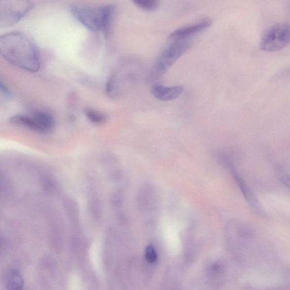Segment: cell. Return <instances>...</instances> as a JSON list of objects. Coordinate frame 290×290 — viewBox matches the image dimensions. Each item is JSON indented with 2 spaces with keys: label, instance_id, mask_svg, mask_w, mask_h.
Returning <instances> with one entry per match:
<instances>
[{
  "label": "cell",
  "instance_id": "obj_3",
  "mask_svg": "<svg viewBox=\"0 0 290 290\" xmlns=\"http://www.w3.org/2000/svg\"><path fill=\"white\" fill-rule=\"evenodd\" d=\"M33 6V2L30 1H0V29L17 24Z\"/></svg>",
  "mask_w": 290,
  "mask_h": 290
},
{
  "label": "cell",
  "instance_id": "obj_11",
  "mask_svg": "<svg viewBox=\"0 0 290 290\" xmlns=\"http://www.w3.org/2000/svg\"><path fill=\"white\" fill-rule=\"evenodd\" d=\"M150 187L146 186L141 188L138 194V205L142 210H146L150 208L152 205L153 194Z\"/></svg>",
  "mask_w": 290,
  "mask_h": 290
},
{
  "label": "cell",
  "instance_id": "obj_10",
  "mask_svg": "<svg viewBox=\"0 0 290 290\" xmlns=\"http://www.w3.org/2000/svg\"><path fill=\"white\" fill-rule=\"evenodd\" d=\"M114 13L115 8L114 6L107 5L103 6V16L101 31L103 32L105 37H108L110 36Z\"/></svg>",
  "mask_w": 290,
  "mask_h": 290
},
{
  "label": "cell",
  "instance_id": "obj_2",
  "mask_svg": "<svg viewBox=\"0 0 290 290\" xmlns=\"http://www.w3.org/2000/svg\"><path fill=\"white\" fill-rule=\"evenodd\" d=\"M10 122L36 132L48 133L54 129L55 120L50 113L37 110L28 114H17L11 117Z\"/></svg>",
  "mask_w": 290,
  "mask_h": 290
},
{
  "label": "cell",
  "instance_id": "obj_5",
  "mask_svg": "<svg viewBox=\"0 0 290 290\" xmlns=\"http://www.w3.org/2000/svg\"><path fill=\"white\" fill-rule=\"evenodd\" d=\"M290 42V26L280 23L270 28L263 35L261 41L262 51L274 52L285 48Z\"/></svg>",
  "mask_w": 290,
  "mask_h": 290
},
{
  "label": "cell",
  "instance_id": "obj_8",
  "mask_svg": "<svg viewBox=\"0 0 290 290\" xmlns=\"http://www.w3.org/2000/svg\"><path fill=\"white\" fill-rule=\"evenodd\" d=\"M184 91L182 86L166 87L161 85L154 86L151 90L153 96L161 101L174 100L182 96Z\"/></svg>",
  "mask_w": 290,
  "mask_h": 290
},
{
  "label": "cell",
  "instance_id": "obj_7",
  "mask_svg": "<svg viewBox=\"0 0 290 290\" xmlns=\"http://www.w3.org/2000/svg\"><path fill=\"white\" fill-rule=\"evenodd\" d=\"M211 25L212 21L210 19H203L194 24L184 26L176 30L169 35V38L172 41L188 40L190 37L209 28Z\"/></svg>",
  "mask_w": 290,
  "mask_h": 290
},
{
  "label": "cell",
  "instance_id": "obj_6",
  "mask_svg": "<svg viewBox=\"0 0 290 290\" xmlns=\"http://www.w3.org/2000/svg\"><path fill=\"white\" fill-rule=\"evenodd\" d=\"M70 10L74 18L86 28L95 32L101 30L103 6L74 5L71 6Z\"/></svg>",
  "mask_w": 290,
  "mask_h": 290
},
{
  "label": "cell",
  "instance_id": "obj_15",
  "mask_svg": "<svg viewBox=\"0 0 290 290\" xmlns=\"http://www.w3.org/2000/svg\"><path fill=\"white\" fill-rule=\"evenodd\" d=\"M145 258L149 263H153L157 260V254L155 248L152 246H148L146 248Z\"/></svg>",
  "mask_w": 290,
  "mask_h": 290
},
{
  "label": "cell",
  "instance_id": "obj_1",
  "mask_svg": "<svg viewBox=\"0 0 290 290\" xmlns=\"http://www.w3.org/2000/svg\"><path fill=\"white\" fill-rule=\"evenodd\" d=\"M0 55L12 65L30 73L40 68L38 49L30 37L20 32L0 35Z\"/></svg>",
  "mask_w": 290,
  "mask_h": 290
},
{
  "label": "cell",
  "instance_id": "obj_12",
  "mask_svg": "<svg viewBox=\"0 0 290 290\" xmlns=\"http://www.w3.org/2000/svg\"><path fill=\"white\" fill-rule=\"evenodd\" d=\"M84 114L90 121L94 124H100L105 121V116L102 113L93 110V109H85Z\"/></svg>",
  "mask_w": 290,
  "mask_h": 290
},
{
  "label": "cell",
  "instance_id": "obj_14",
  "mask_svg": "<svg viewBox=\"0 0 290 290\" xmlns=\"http://www.w3.org/2000/svg\"><path fill=\"white\" fill-rule=\"evenodd\" d=\"M105 92L111 97H114L117 95L118 89H117L116 84L115 77L113 75L109 78L107 81L106 86H105Z\"/></svg>",
  "mask_w": 290,
  "mask_h": 290
},
{
  "label": "cell",
  "instance_id": "obj_4",
  "mask_svg": "<svg viewBox=\"0 0 290 290\" xmlns=\"http://www.w3.org/2000/svg\"><path fill=\"white\" fill-rule=\"evenodd\" d=\"M190 46L189 40L172 41L158 59L154 67V76L159 77L162 76L177 60L185 54Z\"/></svg>",
  "mask_w": 290,
  "mask_h": 290
},
{
  "label": "cell",
  "instance_id": "obj_9",
  "mask_svg": "<svg viewBox=\"0 0 290 290\" xmlns=\"http://www.w3.org/2000/svg\"><path fill=\"white\" fill-rule=\"evenodd\" d=\"M24 281L21 274L16 270H10L5 278L6 290H23Z\"/></svg>",
  "mask_w": 290,
  "mask_h": 290
},
{
  "label": "cell",
  "instance_id": "obj_13",
  "mask_svg": "<svg viewBox=\"0 0 290 290\" xmlns=\"http://www.w3.org/2000/svg\"><path fill=\"white\" fill-rule=\"evenodd\" d=\"M133 2L139 8L150 12L156 10L159 5V1L156 0H135Z\"/></svg>",
  "mask_w": 290,
  "mask_h": 290
}]
</instances>
